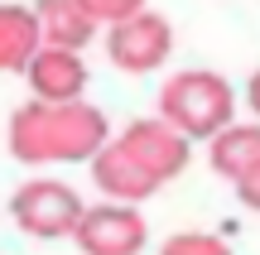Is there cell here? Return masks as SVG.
Wrapping results in <instances>:
<instances>
[{"instance_id": "1", "label": "cell", "mask_w": 260, "mask_h": 255, "mask_svg": "<svg viewBox=\"0 0 260 255\" xmlns=\"http://www.w3.org/2000/svg\"><path fill=\"white\" fill-rule=\"evenodd\" d=\"M111 140V121L87 96L77 101H29L10 116V154L19 164H87Z\"/></svg>"}, {"instance_id": "9", "label": "cell", "mask_w": 260, "mask_h": 255, "mask_svg": "<svg viewBox=\"0 0 260 255\" xmlns=\"http://www.w3.org/2000/svg\"><path fill=\"white\" fill-rule=\"evenodd\" d=\"M207 164H212V173L226 178L232 188L246 178V173H255L260 169V121L222 125V130L207 140Z\"/></svg>"}, {"instance_id": "2", "label": "cell", "mask_w": 260, "mask_h": 255, "mask_svg": "<svg viewBox=\"0 0 260 255\" xmlns=\"http://www.w3.org/2000/svg\"><path fill=\"white\" fill-rule=\"evenodd\" d=\"M159 116L178 125L188 140H212L222 125L236 121V87L212 67L174 72L159 87Z\"/></svg>"}, {"instance_id": "13", "label": "cell", "mask_w": 260, "mask_h": 255, "mask_svg": "<svg viewBox=\"0 0 260 255\" xmlns=\"http://www.w3.org/2000/svg\"><path fill=\"white\" fill-rule=\"evenodd\" d=\"M82 10L106 29V24H116V19H130L135 10H145V0H82Z\"/></svg>"}, {"instance_id": "6", "label": "cell", "mask_w": 260, "mask_h": 255, "mask_svg": "<svg viewBox=\"0 0 260 255\" xmlns=\"http://www.w3.org/2000/svg\"><path fill=\"white\" fill-rule=\"evenodd\" d=\"M77 250L82 255H140L149 246V222L140 217L135 202H96V207L82 212L73 231Z\"/></svg>"}, {"instance_id": "8", "label": "cell", "mask_w": 260, "mask_h": 255, "mask_svg": "<svg viewBox=\"0 0 260 255\" xmlns=\"http://www.w3.org/2000/svg\"><path fill=\"white\" fill-rule=\"evenodd\" d=\"M87 164H92V183H96V193H102V198H111V202H135V207H140L145 198H154V193H159V183L149 178V173L140 169L130 154H125L121 140H106Z\"/></svg>"}, {"instance_id": "7", "label": "cell", "mask_w": 260, "mask_h": 255, "mask_svg": "<svg viewBox=\"0 0 260 255\" xmlns=\"http://www.w3.org/2000/svg\"><path fill=\"white\" fill-rule=\"evenodd\" d=\"M24 82L34 92V101H77V96H87L92 67H87L82 48L39 44V53L24 63Z\"/></svg>"}, {"instance_id": "5", "label": "cell", "mask_w": 260, "mask_h": 255, "mask_svg": "<svg viewBox=\"0 0 260 255\" xmlns=\"http://www.w3.org/2000/svg\"><path fill=\"white\" fill-rule=\"evenodd\" d=\"M116 140L125 144V154L159 183V188L174 183L178 173L188 169V159H193V140H188L178 125H169L164 116H140V121H130Z\"/></svg>"}, {"instance_id": "4", "label": "cell", "mask_w": 260, "mask_h": 255, "mask_svg": "<svg viewBox=\"0 0 260 255\" xmlns=\"http://www.w3.org/2000/svg\"><path fill=\"white\" fill-rule=\"evenodd\" d=\"M169 53H174V24L154 10H135L130 19L106 24V58L121 72H154L169 63Z\"/></svg>"}, {"instance_id": "14", "label": "cell", "mask_w": 260, "mask_h": 255, "mask_svg": "<svg viewBox=\"0 0 260 255\" xmlns=\"http://www.w3.org/2000/svg\"><path fill=\"white\" fill-rule=\"evenodd\" d=\"M236 198H241V207L260 212V169H255V173H246V178L236 183Z\"/></svg>"}, {"instance_id": "10", "label": "cell", "mask_w": 260, "mask_h": 255, "mask_svg": "<svg viewBox=\"0 0 260 255\" xmlns=\"http://www.w3.org/2000/svg\"><path fill=\"white\" fill-rule=\"evenodd\" d=\"M34 15H39L44 44H58V48H87L102 29L82 10V0H34Z\"/></svg>"}, {"instance_id": "11", "label": "cell", "mask_w": 260, "mask_h": 255, "mask_svg": "<svg viewBox=\"0 0 260 255\" xmlns=\"http://www.w3.org/2000/svg\"><path fill=\"white\" fill-rule=\"evenodd\" d=\"M39 44L44 34H39L34 5H0V72H24Z\"/></svg>"}, {"instance_id": "3", "label": "cell", "mask_w": 260, "mask_h": 255, "mask_svg": "<svg viewBox=\"0 0 260 255\" xmlns=\"http://www.w3.org/2000/svg\"><path fill=\"white\" fill-rule=\"evenodd\" d=\"M82 212H87V202L77 198V188H68L63 178H29V183H19L15 198H10L15 227L24 231V236H34V241L73 236Z\"/></svg>"}, {"instance_id": "15", "label": "cell", "mask_w": 260, "mask_h": 255, "mask_svg": "<svg viewBox=\"0 0 260 255\" xmlns=\"http://www.w3.org/2000/svg\"><path fill=\"white\" fill-rule=\"evenodd\" d=\"M246 106L255 111V121H260V67L251 72V82H246Z\"/></svg>"}, {"instance_id": "12", "label": "cell", "mask_w": 260, "mask_h": 255, "mask_svg": "<svg viewBox=\"0 0 260 255\" xmlns=\"http://www.w3.org/2000/svg\"><path fill=\"white\" fill-rule=\"evenodd\" d=\"M159 255H232V246L212 231H178L159 246Z\"/></svg>"}]
</instances>
